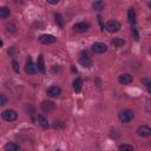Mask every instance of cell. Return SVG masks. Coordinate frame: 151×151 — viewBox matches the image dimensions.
Listing matches in <instances>:
<instances>
[{
  "mask_svg": "<svg viewBox=\"0 0 151 151\" xmlns=\"http://www.w3.org/2000/svg\"><path fill=\"white\" fill-rule=\"evenodd\" d=\"M15 53H17L15 47H11V50H8V54H9L11 57H14V55H15Z\"/></svg>",
  "mask_w": 151,
  "mask_h": 151,
  "instance_id": "30",
  "label": "cell"
},
{
  "mask_svg": "<svg viewBox=\"0 0 151 151\" xmlns=\"http://www.w3.org/2000/svg\"><path fill=\"white\" fill-rule=\"evenodd\" d=\"M6 104H7V98H6V96H5V94H0V105L4 106V105H6Z\"/></svg>",
  "mask_w": 151,
  "mask_h": 151,
  "instance_id": "25",
  "label": "cell"
},
{
  "mask_svg": "<svg viewBox=\"0 0 151 151\" xmlns=\"http://www.w3.org/2000/svg\"><path fill=\"white\" fill-rule=\"evenodd\" d=\"M110 137L111 138H117V137H119V132L117 130H112L111 133H110Z\"/></svg>",
  "mask_w": 151,
  "mask_h": 151,
  "instance_id": "28",
  "label": "cell"
},
{
  "mask_svg": "<svg viewBox=\"0 0 151 151\" xmlns=\"http://www.w3.org/2000/svg\"><path fill=\"white\" fill-rule=\"evenodd\" d=\"M12 66H13V70L18 73V72H19V63H18L17 60H13V61H12Z\"/></svg>",
  "mask_w": 151,
  "mask_h": 151,
  "instance_id": "27",
  "label": "cell"
},
{
  "mask_svg": "<svg viewBox=\"0 0 151 151\" xmlns=\"http://www.w3.org/2000/svg\"><path fill=\"white\" fill-rule=\"evenodd\" d=\"M149 53H150V54H151V47H150V50H149Z\"/></svg>",
  "mask_w": 151,
  "mask_h": 151,
  "instance_id": "35",
  "label": "cell"
},
{
  "mask_svg": "<svg viewBox=\"0 0 151 151\" xmlns=\"http://www.w3.org/2000/svg\"><path fill=\"white\" fill-rule=\"evenodd\" d=\"M98 20H99V22L101 24V18H100V15H98ZM101 27H103V29H104V26L101 25Z\"/></svg>",
  "mask_w": 151,
  "mask_h": 151,
  "instance_id": "33",
  "label": "cell"
},
{
  "mask_svg": "<svg viewBox=\"0 0 151 151\" xmlns=\"http://www.w3.org/2000/svg\"><path fill=\"white\" fill-rule=\"evenodd\" d=\"M81 87H83V80H81L80 78H76V79L73 80V90H74L76 92H80Z\"/></svg>",
  "mask_w": 151,
  "mask_h": 151,
  "instance_id": "18",
  "label": "cell"
},
{
  "mask_svg": "<svg viewBox=\"0 0 151 151\" xmlns=\"http://www.w3.org/2000/svg\"><path fill=\"white\" fill-rule=\"evenodd\" d=\"M9 14H11V12H9V8H8V7L4 6V7L0 8V18L5 19V18L9 17Z\"/></svg>",
  "mask_w": 151,
  "mask_h": 151,
  "instance_id": "21",
  "label": "cell"
},
{
  "mask_svg": "<svg viewBox=\"0 0 151 151\" xmlns=\"http://www.w3.org/2000/svg\"><path fill=\"white\" fill-rule=\"evenodd\" d=\"M132 80H133V77L129 73H123V74L118 76V83L122 85H129L132 83Z\"/></svg>",
  "mask_w": 151,
  "mask_h": 151,
  "instance_id": "7",
  "label": "cell"
},
{
  "mask_svg": "<svg viewBox=\"0 0 151 151\" xmlns=\"http://www.w3.org/2000/svg\"><path fill=\"white\" fill-rule=\"evenodd\" d=\"M119 150L122 151H133V146L132 145H129V144H122L118 146Z\"/></svg>",
  "mask_w": 151,
  "mask_h": 151,
  "instance_id": "22",
  "label": "cell"
},
{
  "mask_svg": "<svg viewBox=\"0 0 151 151\" xmlns=\"http://www.w3.org/2000/svg\"><path fill=\"white\" fill-rule=\"evenodd\" d=\"M104 7H105V2H104L103 0H96V1L92 4V8H93L94 11H97V12L103 11Z\"/></svg>",
  "mask_w": 151,
  "mask_h": 151,
  "instance_id": "14",
  "label": "cell"
},
{
  "mask_svg": "<svg viewBox=\"0 0 151 151\" xmlns=\"http://www.w3.org/2000/svg\"><path fill=\"white\" fill-rule=\"evenodd\" d=\"M118 118H119V120H120L122 123H129V122H131V120L134 118V113H133V111L130 110V109H124V110L119 111Z\"/></svg>",
  "mask_w": 151,
  "mask_h": 151,
  "instance_id": "1",
  "label": "cell"
},
{
  "mask_svg": "<svg viewBox=\"0 0 151 151\" xmlns=\"http://www.w3.org/2000/svg\"><path fill=\"white\" fill-rule=\"evenodd\" d=\"M37 68H38L39 72L45 73V64H44V57H42V55H39V57H38V60H37Z\"/></svg>",
  "mask_w": 151,
  "mask_h": 151,
  "instance_id": "15",
  "label": "cell"
},
{
  "mask_svg": "<svg viewBox=\"0 0 151 151\" xmlns=\"http://www.w3.org/2000/svg\"><path fill=\"white\" fill-rule=\"evenodd\" d=\"M6 27H7V31H8V32H11V33L15 32V26H14L13 24H7Z\"/></svg>",
  "mask_w": 151,
  "mask_h": 151,
  "instance_id": "26",
  "label": "cell"
},
{
  "mask_svg": "<svg viewBox=\"0 0 151 151\" xmlns=\"http://www.w3.org/2000/svg\"><path fill=\"white\" fill-rule=\"evenodd\" d=\"M131 34H132V38H133L136 41H138V40H139V33H138V31H137L134 27H132V28H131Z\"/></svg>",
  "mask_w": 151,
  "mask_h": 151,
  "instance_id": "24",
  "label": "cell"
},
{
  "mask_svg": "<svg viewBox=\"0 0 151 151\" xmlns=\"http://www.w3.org/2000/svg\"><path fill=\"white\" fill-rule=\"evenodd\" d=\"M47 2L51 4V5H57L59 2V0H47Z\"/></svg>",
  "mask_w": 151,
  "mask_h": 151,
  "instance_id": "31",
  "label": "cell"
},
{
  "mask_svg": "<svg viewBox=\"0 0 151 151\" xmlns=\"http://www.w3.org/2000/svg\"><path fill=\"white\" fill-rule=\"evenodd\" d=\"M137 133L142 137H149L151 136V127L147 125H140L137 129Z\"/></svg>",
  "mask_w": 151,
  "mask_h": 151,
  "instance_id": "9",
  "label": "cell"
},
{
  "mask_svg": "<svg viewBox=\"0 0 151 151\" xmlns=\"http://www.w3.org/2000/svg\"><path fill=\"white\" fill-rule=\"evenodd\" d=\"M60 93H61V88L59 86H51L46 91V94L48 97H52V98H55V97L60 96Z\"/></svg>",
  "mask_w": 151,
  "mask_h": 151,
  "instance_id": "11",
  "label": "cell"
},
{
  "mask_svg": "<svg viewBox=\"0 0 151 151\" xmlns=\"http://www.w3.org/2000/svg\"><path fill=\"white\" fill-rule=\"evenodd\" d=\"M127 19H129V22L131 25H134L136 24V12L133 8H130L129 12H127Z\"/></svg>",
  "mask_w": 151,
  "mask_h": 151,
  "instance_id": "17",
  "label": "cell"
},
{
  "mask_svg": "<svg viewBox=\"0 0 151 151\" xmlns=\"http://www.w3.org/2000/svg\"><path fill=\"white\" fill-rule=\"evenodd\" d=\"M105 29H106L107 32H110V33L118 32V31L120 29V24H119V21H117V20H110V21L106 22Z\"/></svg>",
  "mask_w": 151,
  "mask_h": 151,
  "instance_id": "2",
  "label": "cell"
},
{
  "mask_svg": "<svg viewBox=\"0 0 151 151\" xmlns=\"http://www.w3.org/2000/svg\"><path fill=\"white\" fill-rule=\"evenodd\" d=\"M54 18H55V21L58 22V25H59L60 27H63V25H64V20H63V17H61V14H59V13H55V14H54Z\"/></svg>",
  "mask_w": 151,
  "mask_h": 151,
  "instance_id": "23",
  "label": "cell"
},
{
  "mask_svg": "<svg viewBox=\"0 0 151 151\" xmlns=\"http://www.w3.org/2000/svg\"><path fill=\"white\" fill-rule=\"evenodd\" d=\"M92 51L97 54H101V53L107 51V45L104 42H94L92 45Z\"/></svg>",
  "mask_w": 151,
  "mask_h": 151,
  "instance_id": "6",
  "label": "cell"
},
{
  "mask_svg": "<svg viewBox=\"0 0 151 151\" xmlns=\"http://www.w3.org/2000/svg\"><path fill=\"white\" fill-rule=\"evenodd\" d=\"M37 122H38V125H39L41 129H47V127H48V120H47V117H45L44 114H39Z\"/></svg>",
  "mask_w": 151,
  "mask_h": 151,
  "instance_id": "13",
  "label": "cell"
},
{
  "mask_svg": "<svg viewBox=\"0 0 151 151\" xmlns=\"http://www.w3.org/2000/svg\"><path fill=\"white\" fill-rule=\"evenodd\" d=\"M149 7H150V8H151V2H149Z\"/></svg>",
  "mask_w": 151,
  "mask_h": 151,
  "instance_id": "34",
  "label": "cell"
},
{
  "mask_svg": "<svg viewBox=\"0 0 151 151\" xmlns=\"http://www.w3.org/2000/svg\"><path fill=\"white\" fill-rule=\"evenodd\" d=\"M145 109H146V111H147V112H151V99H147V100H146Z\"/></svg>",
  "mask_w": 151,
  "mask_h": 151,
  "instance_id": "29",
  "label": "cell"
},
{
  "mask_svg": "<svg viewBox=\"0 0 151 151\" xmlns=\"http://www.w3.org/2000/svg\"><path fill=\"white\" fill-rule=\"evenodd\" d=\"M88 28H90V24H88V22H85V21L77 22V24L73 26V29H74L76 32H79V33H84V32H86Z\"/></svg>",
  "mask_w": 151,
  "mask_h": 151,
  "instance_id": "8",
  "label": "cell"
},
{
  "mask_svg": "<svg viewBox=\"0 0 151 151\" xmlns=\"http://www.w3.org/2000/svg\"><path fill=\"white\" fill-rule=\"evenodd\" d=\"M39 41L41 44H45V45H50V44H53L57 41V38L52 34H41L39 37Z\"/></svg>",
  "mask_w": 151,
  "mask_h": 151,
  "instance_id": "5",
  "label": "cell"
},
{
  "mask_svg": "<svg viewBox=\"0 0 151 151\" xmlns=\"http://www.w3.org/2000/svg\"><path fill=\"white\" fill-rule=\"evenodd\" d=\"M111 44L114 46V47H123L125 45V41L122 39V38H113L111 40Z\"/></svg>",
  "mask_w": 151,
  "mask_h": 151,
  "instance_id": "19",
  "label": "cell"
},
{
  "mask_svg": "<svg viewBox=\"0 0 151 151\" xmlns=\"http://www.w3.org/2000/svg\"><path fill=\"white\" fill-rule=\"evenodd\" d=\"M1 116H2V119L6 122H14L18 118V113L14 110H5L2 111Z\"/></svg>",
  "mask_w": 151,
  "mask_h": 151,
  "instance_id": "3",
  "label": "cell"
},
{
  "mask_svg": "<svg viewBox=\"0 0 151 151\" xmlns=\"http://www.w3.org/2000/svg\"><path fill=\"white\" fill-rule=\"evenodd\" d=\"M14 2H15V4H22L24 0H14Z\"/></svg>",
  "mask_w": 151,
  "mask_h": 151,
  "instance_id": "32",
  "label": "cell"
},
{
  "mask_svg": "<svg viewBox=\"0 0 151 151\" xmlns=\"http://www.w3.org/2000/svg\"><path fill=\"white\" fill-rule=\"evenodd\" d=\"M54 107H55V105H54V103H53V101L45 100V101H42V103H41V110H42L44 112H46V113L52 112V111L54 110Z\"/></svg>",
  "mask_w": 151,
  "mask_h": 151,
  "instance_id": "12",
  "label": "cell"
},
{
  "mask_svg": "<svg viewBox=\"0 0 151 151\" xmlns=\"http://www.w3.org/2000/svg\"><path fill=\"white\" fill-rule=\"evenodd\" d=\"M19 149H20V146L17 143H8V144H6L4 146V150L5 151H18Z\"/></svg>",
  "mask_w": 151,
  "mask_h": 151,
  "instance_id": "16",
  "label": "cell"
},
{
  "mask_svg": "<svg viewBox=\"0 0 151 151\" xmlns=\"http://www.w3.org/2000/svg\"><path fill=\"white\" fill-rule=\"evenodd\" d=\"M79 64L83 67H86V68H90L92 66V60H91V58L88 57V54L86 52H83L81 55L79 57Z\"/></svg>",
  "mask_w": 151,
  "mask_h": 151,
  "instance_id": "4",
  "label": "cell"
},
{
  "mask_svg": "<svg viewBox=\"0 0 151 151\" xmlns=\"http://www.w3.org/2000/svg\"><path fill=\"white\" fill-rule=\"evenodd\" d=\"M37 65H34L33 64V61H32V59L31 58H28L27 59V63H26V65H25V71H26V73H28V74H34L35 72H37Z\"/></svg>",
  "mask_w": 151,
  "mask_h": 151,
  "instance_id": "10",
  "label": "cell"
},
{
  "mask_svg": "<svg viewBox=\"0 0 151 151\" xmlns=\"http://www.w3.org/2000/svg\"><path fill=\"white\" fill-rule=\"evenodd\" d=\"M142 84L146 87L147 92L151 93V77H147V78H143L142 79Z\"/></svg>",
  "mask_w": 151,
  "mask_h": 151,
  "instance_id": "20",
  "label": "cell"
}]
</instances>
